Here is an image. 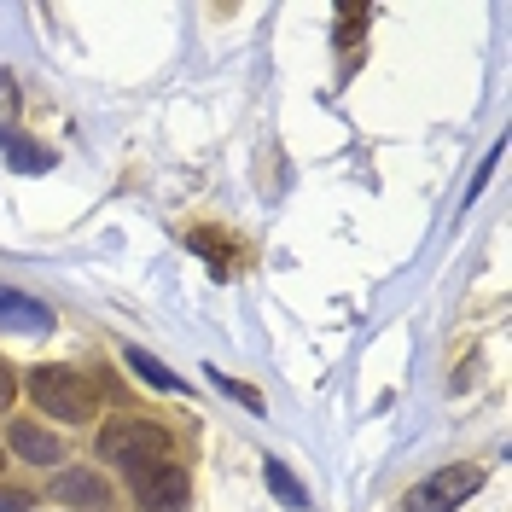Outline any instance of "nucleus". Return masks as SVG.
Masks as SVG:
<instances>
[{"label": "nucleus", "mask_w": 512, "mask_h": 512, "mask_svg": "<svg viewBox=\"0 0 512 512\" xmlns=\"http://www.w3.org/2000/svg\"><path fill=\"white\" fill-rule=\"evenodd\" d=\"M30 396L41 414L64 419V425H82V419L99 414V384L88 373H76V367H35L30 373Z\"/></svg>", "instance_id": "obj_1"}, {"label": "nucleus", "mask_w": 512, "mask_h": 512, "mask_svg": "<svg viewBox=\"0 0 512 512\" xmlns=\"http://www.w3.org/2000/svg\"><path fill=\"white\" fill-rule=\"evenodd\" d=\"M99 460H111V466H123V472L140 478L158 460H169V431L152 425V419H111L99 431Z\"/></svg>", "instance_id": "obj_2"}, {"label": "nucleus", "mask_w": 512, "mask_h": 512, "mask_svg": "<svg viewBox=\"0 0 512 512\" xmlns=\"http://www.w3.org/2000/svg\"><path fill=\"white\" fill-rule=\"evenodd\" d=\"M478 489H483L478 466H443V472H431L425 483H414L402 507L408 512H454V507H466Z\"/></svg>", "instance_id": "obj_3"}, {"label": "nucleus", "mask_w": 512, "mask_h": 512, "mask_svg": "<svg viewBox=\"0 0 512 512\" xmlns=\"http://www.w3.org/2000/svg\"><path fill=\"white\" fill-rule=\"evenodd\" d=\"M134 495H140V507H152V512H181L187 495H192L187 466H181V460H158L152 472L134 478Z\"/></svg>", "instance_id": "obj_4"}, {"label": "nucleus", "mask_w": 512, "mask_h": 512, "mask_svg": "<svg viewBox=\"0 0 512 512\" xmlns=\"http://www.w3.org/2000/svg\"><path fill=\"white\" fill-rule=\"evenodd\" d=\"M187 245L198 256H204V262H210V274H216V280H233V274H239V245H233V239H227L222 227H187Z\"/></svg>", "instance_id": "obj_5"}, {"label": "nucleus", "mask_w": 512, "mask_h": 512, "mask_svg": "<svg viewBox=\"0 0 512 512\" xmlns=\"http://www.w3.org/2000/svg\"><path fill=\"white\" fill-rule=\"evenodd\" d=\"M0 158L12 163L18 175H41V169H53V152H47L41 140H30L24 128H12V123H0Z\"/></svg>", "instance_id": "obj_6"}, {"label": "nucleus", "mask_w": 512, "mask_h": 512, "mask_svg": "<svg viewBox=\"0 0 512 512\" xmlns=\"http://www.w3.org/2000/svg\"><path fill=\"white\" fill-rule=\"evenodd\" d=\"M6 443H12L18 460H30V466H53V460H59V437L41 431V425H30V419H12V425H6Z\"/></svg>", "instance_id": "obj_7"}, {"label": "nucleus", "mask_w": 512, "mask_h": 512, "mask_svg": "<svg viewBox=\"0 0 512 512\" xmlns=\"http://www.w3.org/2000/svg\"><path fill=\"white\" fill-rule=\"evenodd\" d=\"M0 326L47 332V326H53V309H47V303H35V297H24V291H6V286H0Z\"/></svg>", "instance_id": "obj_8"}, {"label": "nucleus", "mask_w": 512, "mask_h": 512, "mask_svg": "<svg viewBox=\"0 0 512 512\" xmlns=\"http://www.w3.org/2000/svg\"><path fill=\"white\" fill-rule=\"evenodd\" d=\"M53 495H59V501H82L76 512L105 507V483H99L94 472H59V478H53Z\"/></svg>", "instance_id": "obj_9"}, {"label": "nucleus", "mask_w": 512, "mask_h": 512, "mask_svg": "<svg viewBox=\"0 0 512 512\" xmlns=\"http://www.w3.org/2000/svg\"><path fill=\"white\" fill-rule=\"evenodd\" d=\"M123 361L134 367V379H146L152 390H181V379H175V373L163 367L158 355H146V350H140V344H128V350H123Z\"/></svg>", "instance_id": "obj_10"}, {"label": "nucleus", "mask_w": 512, "mask_h": 512, "mask_svg": "<svg viewBox=\"0 0 512 512\" xmlns=\"http://www.w3.org/2000/svg\"><path fill=\"white\" fill-rule=\"evenodd\" d=\"M262 483H268V489H274L286 507H309V489H303V483L286 472V460H262Z\"/></svg>", "instance_id": "obj_11"}, {"label": "nucleus", "mask_w": 512, "mask_h": 512, "mask_svg": "<svg viewBox=\"0 0 512 512\" xmlns=\"http://www.w3.org/2000/svg\"><path fill=\"white\" fill-rule=\"evenodd\" d=\"M210 379H216V390H227L233 402H245L251 414H262V390H251V384H239L233 373H222V367H210Z\"/></svg>", "instance_id": "obj_12"}, {"label": "nucleus", "mask_w": 512, "mask_h": 512, "mask_svg": "<svg viewBox=\"0 0 512 512\" xmlns=\"http://www.w3.org/2000/svg\"><path fill=\"white\" fill-rule=\"evenodd\" d=\"M361 24H367V6H344V35L338 41H361Z\"/></svg>", "instance_id": "obj_13"}, {"label": "nucleus", "mask_w": 512, "mask_h": 512, "mask_svg": "<svg viewBox=\"0 0 512 512\" xmlns=\"http://www.w3.org/2000/svg\"><path fill=\"white\" fill-rule=\"evenodd\" d=\"M18 402V379H12V367L0 361V408H12Z\"/></svg>", "instance_id": "obj_14"}, {"label": "nucleus", "mask_w": 512, "mask_h": 512, "mask_svg": "<svg viewBox=\"0 0 512 512\" xmlns=\"http://www.w3.org/2000/svg\"><path fill=\"white\" fill-rule=\"evenodd\" d=\"M24 507H30L24 489H0V512H24Z\"/></svg>", "instance_id": "obj_15"}, {"label": "nucleus", "mask_w": 512, "mask_h": 512, "mask_svg": "<svg viewBox=\"0 0 512 512\" xmlns=\"http://www.w3.org/2000/svg\"><path fill=\"white\" fill-rule=\"evenodd\" d=\"M0 99H6V105H12V76H0Z\"/></svg>", "instance_id": "obj_16"}, {"label": "nucleus", "mask_w": 512, "mask_h": 512, "mask_svg": "<svg viewBox=\"0 0 512 512\" xmlns=\"http://www.w3.org/2000/svg\"><path fill=\"white\" fill-rule=\"evenodd\" d=\"M0 466H6V448H0Z\"/></svg>", "instance_id": "obj_17"}]
</instances>
